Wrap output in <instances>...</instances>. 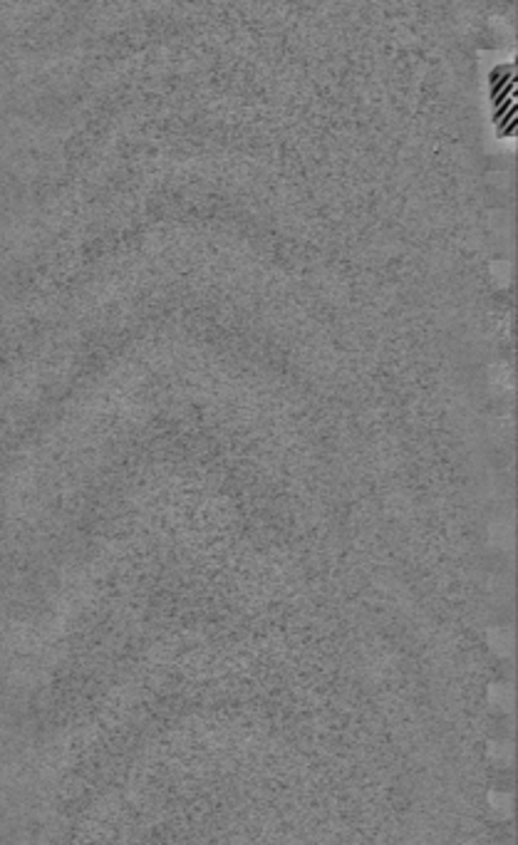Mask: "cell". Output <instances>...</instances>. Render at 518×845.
Instances as JSON below:
<instances>
[{"mask_svg":"<svg viewBox=\"0 0 518 845\" xmlns=\"http://www.w3.org/2000/svg\"><path fill=\"white\" fill-rule=\"evenodd\" d=\"M486 640H489L491 650L499 657H509L514 652V632L509 627H494V630H489Z\"/></svg>","mask_w":518,"mask_h":845,"instance_id":"6da1fadb","label":"cell"},{"mask_svg":"<svg viewBox=\"0 0 518 845\" xmlns=\"http://www.w3.org/2000/svg\"><path fill=\"white\" fill-rule=\"evenodd\" d=\"M514 689H511V684H491L489 687V702L494 704L496 709H501V712H511V707H514Z\"/></svg>","mask_w":518,"mask_h":845,"instance_id":"7a4b0ae2","label":"cell"},{"mask_svg":"<svg viewBox=\"0 0 518 845\" xmlns=\"http://www.w3.org/2000/svg\"><path fill=\"white\" fill-rule=\"evenodd\" d=\"M489 758L499 763V766H511V761H514V746L509 741H491Z\"/></svg>","mask_w":518,"mask_h":845,"instance_id":"3957f363","label":"cell"},{"mask_svg":"<svg viewBox=\"0 0 518 845\" xmlns=\"http://www.w3.org/2000/svg\"><path fill=\"white\" fill-rule=\"evenodd\" d=\"M489 803H491V811H494L499 818L511 816V811H514V808H511L514 806V798H511V793H506V791H491Z\"/></svg>","mask_w":518,"mask_h":845,"instance_id":"277c9868","label":"cell"},{"mask_svg":"<svg viewBox=\"0 0 518 845\" xmlns=\"http://www.w3.org/2000/svg\"><path fill=\"white\" fill-rule=\"evenodd\" d=\"M491 538H494V543L499 548H509L511 543H514V528H511V523H496L494 531H491Z\"/></svg>","mask_w":518,"mask_h":845,"instance_id":"5b68a950","label":"cell"}]
</instances>
